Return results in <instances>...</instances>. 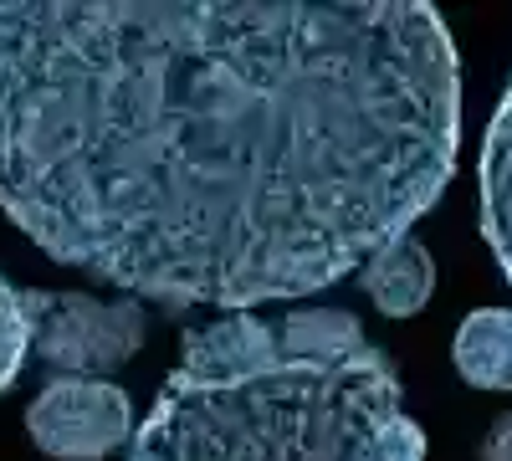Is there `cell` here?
<instances>
[{"mask_svg": "<svg viewBox=\"0 0 512 461\" xmlns=\"http://www.w3.org/2000/svg\"><path fill=\"white\" fill-rule=\"evenodd\" d=\"M128 461H425L395 364L344 308L190 328Z\"/></svg>", "mask_w": 512, "mask_h": 461, "instance_id": "obj_2", "label": "cell"}, {"mask_svg": "<svg viewBox=\"0 0 512 461\" xmlns=\"http://www.w3.org/2000/svg\"><path fill=\"white\" fill-rule=\"evenodd\" d=\"M134 400L113 380H57L41 385L26 410V436L52 461H103L134 441Z\"/></svg>", "mask_w": 512, "mask_h": 461, "instance_id": "obj_4", "label": "cell"}, {"mask_svg": "<svg viewBox=\"0 0 512 461\" xmlns=\"http://www.w3.org/2000/svg\"><path fill=\"white\" fill-rule=\"evenodd\" d=\"M482 461H512V410L497 415L482 436Z\"/></svg>", "mask_w": 512, "mask_h": 461, "instance_id": "obj_9", "label": "cell"}, {"mask_svg": "<svg viewBox=\"0 0 512 461\" xmlns=\"http://www.w3.org/2000/svg\"><path fill=\"white\" fill-rule=\"evenodd\" d=\"M31 323V354L62 380H113L144 349L149 318L134 298H93V292H21Z\"/></svg>", "mask_w": 512, "mask_h": 461, "instance_id": "obj_3", "label": "cell"}, {"mask_svg": "<svg viewBox=\"0 0 512 461\" xmlns=\"http://www.w3.org/2000/svg\"><path fill=\"white\" fill-rule=\"evenodd\" d=\"M359 287L384 318H415L436 292V262L415 236H395L359 267Z\"/></svg>", "mask_w": 512, "mask_h": 461, "instance_id": "obj_5", "label": "cell"}, {"mask_svg": "<svg viewBox=\"0 0 512 461\" xmlns=\"http://www.w3.org/2000/svg\"><path fill=\"white\" fill-rule=\"evenodd\" d=\"M451 364L472 390L512 395V308L466 313L451 339Z\"/></svg>", "mask_w": 512, "mask_h": 461, "instance_id": "obj_7", "label": "cell"}, {"mask_svg": "<svg viewBox=\"0 0 512 461\" xmlns=\"http://www.w3.org/2000/svg\"><path fill=\"white\" fill-rule=\"evenodd\" d=\"M456 149L420 0H0V211L134 303L313 298L410 236Z\"/></svg>", "mask_w": 512, "mask_h": 461, "instance_id": "obj_1", "label": "cell"}, {"mask_svg": "<svg viewBox=\"0 0 512 461\" xmlns=\"http://www.w3.org/2000/svg\"><path fill=\"white\" fill-rule=\"evenodd\" d=\"M26 359H31V323H26L21 287L0 277V395L21 380Z\"/></svg>", "mask_w": 512, "mask_h": 461, "instance_id": "obj_8", "label": "cell"}, {"mask_svg": "<svg viewBox=\"0 0 512 461\" xmlns=\"http://www.w3.org/2000/svg\"><path fill=\"white\" fill-rule=\"evenodd\" d=\"M477 185H482V236L492 241V257L502 262V272L512 282V82L492 113Z\"/></svg>", "mask_w": 512, "mask_h": 461, "instance_id": "obj_6", "label": "cell"}]
</instances>
